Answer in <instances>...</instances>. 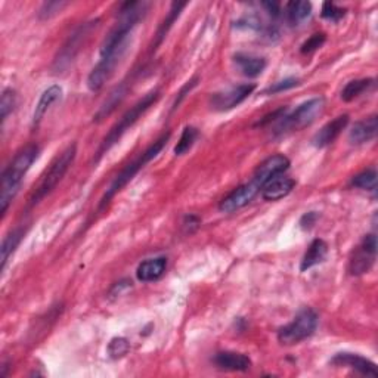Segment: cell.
Segmentation results:
<instances>
[{"label": "cell", "instance_id": "cell-1", "mask_svg": "<svg viewBox=\"0 0 378 378\" xmlns=\"http://www.w3.org/2000/svg\"><path fill=\"white\" fill-rule=\"evenodd\" d=\"M39 155L37 145H28L24 149H21L10 161V164L2 173V185H0V211L2 216L6 214L10 202L17 197V193L21 188L27 171L33 166Z\"/></svg>", "mask_w": 378, "mask_h": 378}, {"label": "cell", "instance_id": "cell-2", "mask_svg": "<svg viewBox=\"0 0 378 378\" xmlns=\"http://www.w3.org/2000/svg\"><path fill=\"white\" fill-rule=\"evenodd\" d=\"M169 139H170V132L161 135L153 145H149L144 151V153H140L133 161H131V163H129L120 173H118V175L114 178V180L111 182V185L106 188L104 197L100 201V211L104 210L108 204H110V201L117 196V193L120 192L127 185V183L131 182L138 175V173L149 163L151 160H154L161 153V151H163V148L169 142Z\"/></svg>", "mask_w": 378, "mask_h": 378}, {"label": "cell", "instance_id": "cell-3", "mask_svg": "<svg viewBox=\"0 0 378 378\" xmlns=\"http://www.w3.org/2000/svg\"><path fill=\"white\" fill-rule=\"evenodd\" d=\"M158 100H160V91H151L149 93L144 96L142 100H139L131 108V110L126 111L124 115L111 127V131L108 132V135L104 138L102 144L98 149V155H96V161H98L105 153H108V151H110L118 142V140L122 139V136L129 131V129H131Z\"/></svg>", "mask_w": 378, "mask_h": 378}, {"label": "cell", "instance_id": "cell-4", "mask_svg": "<svg viewBox=\"0 0 378 378\" xmlns=\"http://www.w3.org/2000/svg\"><path fill=\"white\" fill-rule=\"evenodd\" d=\"M75 155H77V145L73 144L67 147L62 153L55 158V161L50 164V167L46 170L45 175L41 176L39 185L36 187L33 196L30 197V207H35L37 204L46 198L49 193L58 187V183L62 180V178L67 175L68 169L74 163Z\"/></svg>", "mask_w": 378, "mask_h": 378}, {"label": "cell", "instance_id": "cell-5", "mask_svg": "<svg viewBox=\"0 0 378 378\" xmlns=\"http://www.w3.org/2000/svg\"><path fill=\"white\" fill-rule=\"evenodd\" d=\"M325 108V100L323 98H313L301 104L297 110H294L290 115H284L281 118V123L276 127V135H285L288 132H297L310 126L316 118L322 114Z\"/></svg>", "mask_w": 378, "mask_h": 378}, {"label": "cell", "instance_id": "cell-6", "mask_svg": "<svg viewBox=\"0 0 378 378\" xmlns=\"http://www.w3.org/2000/svg\"><path fill=\"white\" fill-rule=\"evenodd\" d=\"M318 327V315L309 308L300 310L288 325L278 331V341L284 346H293L309 339Z\"/></svg>", "mask_w": 378, "mask_h": 378}, {"label": "cell", "instance_id": "cell-7", "mask_svg": "<svg viewBox=\"0 0 378 378\" xmlns=\"http://www.w3.org/2000/svg\"><path fill=\"white\" fill-rule=\"evenodd\" d=\"M96 26H98V19L89 21V23H84L74 30V33L67 39L66 43H64L55 61H53V71L64 73L70 68L73 61L82 50L84 41L89 39L91 33L96 28Z\"/></svg>", "mask_w": 378, "mask_h": 378}, {"label": "cell", "instance_id": "cell-8", "mask_svg": "<svg viewBox=\"0 0 378 378\" xmlns=\"http://www.w3.org/2000/svg\"><path fill=\"white\" fill-rule=\"evenodd\" d=\"M377 257V236L375 234L366 235L361 245L356 248L350 258L349 271L352 275H363L371 271Z\"/></svg>", "mask_w": 378, "mask_h": 378}, {"label": "cell", "instance_id": "cell-9", "mask_svg": "<svg viewBox=\"0 0 378 378\" xmlns=\"http://www.w3.org/2000/svg\"><path fill=\"white\" fill-rule=\"evenodd\" d=\"M126 49H127V46L117 49L114 53H111V55L102 57L100 59V62L96 64L95 68L91 71L89 77H88V88L92 92H98L102 89L105 82L113 75L115 67L118 66V62L122 61Z\"/></svg>", "mask_w": 378, "mask_h": 378}, {"label": "cell", "instance_id": "cell-10", "mask_svg": "<svg viewBox=\"0 0 378 378\" xmlns=\"http://www.w3.org/2000/svg\"><path fill=\"white\" fill-rule=\"evenodd\" d=\"M261 191H262V187L258 185L254 179H252L250 182H247V183H244V185L234 189L228 197H225L220 201L219 210L223 213L238 211V210L244 209L245 206H248V204L254 200V197Z\"/></svg>", "mask_w": 378, "mask_h": 378}, {"label": "cell", "instance_id": "cell-11", "mask_svg": "<svg viewBox=\"0 0 378 378\" xmlns=\"http://www.w3.org/2000/svg\"><path fill=\"white\" fill-rule=\"evenodd\" d=\"M256 89L254 84H240L225 92L214 93L210 98V105L216 111H229L243 104Z\"/></svg>", "mask_w": 378, "mask_h": 378}, {"label": "cell", "instance_id": "cell-12", "mask_svg": "<svg viewBox=\"0 0 378 378\" xmlns=\"http://www.w3.org/2000/svg\"><path fill=\"white\" fill-rule=\"evenodd\" d=\"M288 167H290V160L283 154H276L266 158L263 163L256 169L253 179L263 188L266 182L274 179L275 176L284 175V171H287Z\"/></svg>", "mask_w": 378, "mask_h": 378}, {"label": "cell", "instance_id": "cell-13", "mask_svg": "<svg viewBox=\"0 0 378 378\" xmlns=\"http://www.w3.org/2000/svg\"><path fill=\"white\" fill-rule=\"evenodd\" d=\"M331 365L346 366V368L358 371L359 374L366 375V377H378V371H377L375 363L371 362L370 359L362 358V356L355 355V353H348V352L337 353L331 359Z\"/></svg>", "mask_w": 378, "mask_h": 378}, {"label": "cell", "instance_id": "cell-14", "mask_svg": "<svg viewBox=\"0 0 378 378\" xmlns=\"http://www.w3.org/2000/svg\"><path fill=\"white\" fill-rule=\"evenodd\" d=\"M349 124V115L348 114H341L339 117L334 118V120L328 122L325 126H323L321 131L313 136L312 139V145L315 148H325L331 145L334 140H336L341 132Z\"/></svg>", "mask_w": 378, "mask_h": 378}, {"label": "cell", "instance_id": "cell-15", "mask_svg": "<svg viewBox=\"0 0 378 378\" xmlns=\"http://www.w3.org/2000/svg\"><path fill=\"white\" fill-rule=\"evenodd\" d=\"M214 363L223 371L244 372L252 368V359L238 352H220L214 356Z\"/></svg>", "mask_w": 378, "mask_h": 378}, {"label": "cell", "instance_id": "cell-16", "mask_svg": "<svg viewBox=\"0 0 378 378\" xmlns=\"http://www.w3.org/2000/svg\"><path fill=\"white\" fill-rule=\"evenodd\" d=\"M296 187V180L287 178L284 175L275 176L269 182L265 183V187L262 188V197L266 201H278L287 197L291 191Z\"/></svg>", "mask_w": 378, "mask_h": 378}, {"label": "cell", "instance_id": "cell-17", "mask_svg": "<svg viewBox=\"0 0 378 378\" xmlns=\"http://www.w3.org/2000/svg\"><path fill=\"white\" fill-rule=\"evenodd\" d=\"M377 131H378L377 115H371L368 118H365V120L355 123L349 132L350 144L362 145L366 142H371V140L377 136Z\"/></svg>", "mask_w": 378, "mask_h": 378}, {"label": "cell", "instance_id": "cell-18", "mask_svg": "<svg viewBox=\"0 0 378 378\" xmlns=\"http://www.w3.org/2000/svg\"><path fill=\"white\" fill-rule=\"evenodd\" d=\"M166 267H167L166 257L148 258V261L142 262L138 266L136 276L140 283H154V281L160 279L164 275Z\"/></svg>", "mask_w": 378, "mask_h": 378}, {"label": "cell", "instance_id": "cell-19", "mask_svg": "<svg viewBox=\"0 0 378 378\" xmlns=\"http://www.w3.org/2000/svg\"><path fill=\"white\" fill-rule=\"evenodd\" d=\"M234 62L245 77L250 79L261 75L266 68V59L263 57L253 55V53H236Z\"/></svg>", "mask_w": 378, "mask_h": 378}, {"label": "cell", "instance_id": "cell-20", "mask_svg": "<svg viewBox=\"0 0 378 378\" xmlns=\"http://www.w3.org/2000/svg\"><path fill=\"white\" fill-rule=\"evenodd\" d=\"M127 91H129L127 82H122L120 84L115 86V88L110 92V95L106 96V100L104 101V104L100 106L98 113L93 115V120L95 122H101V120H104V118H106L108 115H111L115 108L120 105L123 102V100L126 98Z\"/></svg>", "mask_w": 378, "mask_h": 378}, {"label": "cell", "instance_id": "cell-21", "mask_svg": "<svg viewBox=\"0 0 378 378\" xmlns=\"http://www.w3.org/2000/svg\"><path fill=\"white\" fill-rule=\"evenodd\" d=\"M61 96H62V89L58 84L50 86V88H48L41 93L33 114V126H39V123L43 120V117H45L46 113L50 110V106L53 104H57L61 100Z\"/></svg>", "mask_w": 378, "mask_h": 378}, {"label": "cell", "instance_id": "cell-22", "mask_svg": "<svg viewBox=\"0 0 378 378\" xmlns=\"http://www.w3.org/2000/svg\"><path fill=\"white\" fill-rule=\"evenodd\" d=\"M327 253H328V245H327L325 241H323V240L312 241V244L308 248V252L305 253L303 258H301L300 271L306 272V271H309V269H312L313 266L322 263L323 258L327 257Z\"/></svg>", "mask_w": 378, "mask_h": 378}, {"label": "cell", "instance_id": "cell-23", "mask_svg": "<svg viewBox=\"0 0 378 378\" xmlns=\"http://www.w3.org/2000/svg\"><path fill=\"white\" fill-rule=\"evenodd\" d=\"M285 18L291 27H299L312 15V5L309 2H290L285 5Z\"/></svg>", "mask_w": 378, "mask_h": 378}, {"label": "cell", "instance_id": "cell-24", "mask_svg": "<svg viewBox=\"0 0 378 378\" xmlns=\"http://www.w3.org/2000/svg\"><path fill=\"white\" fill-rule=\"evenodd\" d=\"M187 6V3H173L169 14L166 15V18L163 19V23L160 24L158 30H157V35H155V41H154V48L153 49H157L161 43H163V40L166 39V36L169 35L170 28L173 27V24L176 23V19L179 18L180 12L183 10V8Z\"/></svg>", "mask_w": 378, "mask_h": 378}, {"label": "cell", "instance_id": "cell-25", "mask_svg": "<svg viewBox=\"0 0 378 378\" xmlns=\"http://www.w3.org/2000/svg\"><path fill=\"white\" fill-rule=\"evenodd\" d=\"M375 86L374 79H361V80H352L348 84L344 86V89L341 91V100L344 102H350L365 92H368Z\"/></svg>", "mask_w": 378, "mask_h": 378}, {"label": "cell", "instance_id": "cell-26", "mask_svg": "<svg viewBox=\"0 0 378 378\" xmlns=\"http://www.w3.org/2000/svg\"><path fill=\"white\" fill-rule=\"evenodd\" d=\"M24 235H26V229L18 226V228L10 231L3 238V243H2V271H5L9 257L14 254L19 243L23 241Z\"/></svg>", "mask_w": 378, "mask_h": 378}, {"label": "cell", "instance_id": "cell-27", "mask_svg": "<svg viewBox=\"0 0 378 378\" xmlns=\"http://www.w3.org/2000/svg\"><path fill=\"white\" fill-rule=\"evenodd\" d=\"M350 185L355 188H359L363 191H371L375 192L377 191V170L374 167L366 169L363 171H361L359 175H356Z\"/></svg>", "mask_w": 378, "mask_h": 378}, {"label": "cell", "instance_id": "cell-28", "mask_svg": "<svg viewBox=\"0 0 378 378\" xmlns=\"http://www.w3.org/2000/svg\"><path fill=\"white\" fill-rule=\"evenodd\" d=\"M198 135H200L198 129H196L193 126H187L185 129H183L179 142L175 147V155L187 154L188 151L193 147V144H196Z\"/></svg>", "mask_w": 378, "mask_h": 378}, {"label": "cell", "instance_id": "cell-29", "mask_svg": "<svg viewBox=\"0 0 378 378\" xmlns=\"http://www.w3.org/2000/svg\"><path fill=\"white\" fill-rule=\"evenodd\" d=\"M17 105V93L12 89H5L2 93V100H0V117L2 122H5L8 115L14 111Z\"/></svg>", "mask_w": 378, "mask_h": 378}, {"label": "cell", "instance_id": "cell-30", "mask_svg": "<svg viewBox=\"0 0 378 378\" xmlns=\"http://www.w3.org/2000/svg\"><path fill=\"white\" fill-rule=\"evenodd\" d=\"M322 18H325L331 23H339L346 15V9L337 6L336 3L332 2H325L322 5V12H321Z\"/></svg>", "mask_w": 378, "mask_h": 378}, {"label": "cell", "instance_id": "cell-31", "mask_svg": "<svg viewBox=\"0 0 378 378\" xmlns=\"http://www.w3.org/2000/svg\"><path fill=\"white\" fill-rule=\"evenodd\" d=\"M127 352H129V341L122 337L113 339L110 346H108V353H110V356L114 359L122 358V356H124Z\"/></svg>", "mask_w": 378, "mask_h": 378}, {"label": "cell", "instance_id": "cell-32", "mask_svg": "<svg viewBox=\"0 0 378 378\" xmlns=\"http://www.w3.org/2000/svg\"><path fill=\"white\" fill-rule=\"evenodd\" d=\"M323 43H325V35L323 33L313 35L303 43V46H301V53H305L306 55V53L315 52L316 49H319L323 45Z\"/></svg>", "mask_w": 378, "mask_h": 378}, {"label": "cell", "instance_id": "cell-33", "mask_svg": "<svg viewBox=\"0 0 378 378\" xmlns=\"http://www.w3.org/2000/svg\"><path fill=\"white\" fill-rule=\"evenodd\" d=\"M299 84V79H294V77H290V79H285V80H281L278 83H275L274 86H271V88L266 89V95H274V93H281L284 91H288V89H293L296 88V86Z\"/></svg>", "mask_w": 378, "mask_h": 378}, {"label": "cell", "instance_id": "cell-34", "mask_svg": "<svg viewBox=\"0 0 378 378\" xmlns=\"http://www.w3.org/2000/svg\"><path fill=\"white\" fill-rule=\"evenodd\" d=\"M67 6L66 2H48V3H43V6L40 8V18H52L53 15H57L58 12H61L62 8Z\"/></svg>", "mask_w": 378, "mask_h": 378}, {"label": "cell", "instance_id": "cell-35", "mask_svg": "<svg viewBox=\"0 0 378 378\" xmlns=\"http://www.w3.org/2000/svg\"><path fill=\"white\" fill-rule=\"evenodd\" d=\"M318 218H319V214L316 211H309V213L303 214L300 219V228L305 229V231L312 229L313 226H315Z\"/></svg>", "mask_w": 378, "mask_h": 378}, {"label": "cell", "instance_id": "cell-36", "mask_svg": "<svg viewBox=\"0 0 378 378\" xmlns=\"http://www.w3.org/2000/svg\"><path fill=\"white\" fill-rule=\"evenodd\" d=\"M197 82H198V77H196V79H192L191 82H188L185 86H183V88H182V91L178 93V98H176V101H175V104H173V110H176V108H179V105H180V102L183 101V100H185V96H187V93H189L193 88H196V86H197Z\"/></svg>", "mask_w": 378, "mask_h": 378}, {"label": "cell", "instance_id": "cell-37", "mask_svg": "<svg viewBox=\"0 0 378 378\" xmlns=\"http://www.w3.org/2000/svg\"><path fill=\"white\" fill-rule=\"evenodd\" d=\"M200 223H201L200 218H197V216H193V214H189V216H187L185 220H183V228H185L187 232L192 234L198 228Z\"/></svg>", "mask_w": 378, "mask_h": 378}, {"label": "cell", "instance_id": "cell-38", "mask_svg": "<svg viewBox=\"0 0 378 378\" xmlns=\"http://www.w3.org/2000/svg\"><path fill=\"white\" fill-rule=\"evenodd\" d=\"M262 6L266 9V12L271 15L272 18H279L281 17V5L276 2H263Z\"/></svg>", "mask_w": 378, "mask_h": 378}]
</instances>
